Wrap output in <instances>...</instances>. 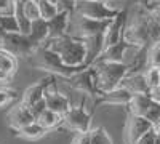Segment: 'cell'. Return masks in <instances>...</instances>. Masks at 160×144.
<instances>
[{"label": "cell", "instance_id": "obj_1", "mask_svg": "<svg viewBox=\"0 0 160 144\" xmlns=\"http://www.w3.org/2000/svg\"><path fill=\"white\" fill-rule=\"evenodd\" d=\"M45 47H48L53 51H56L66 66L83 69L85 58H87V50H85V43H83L82 38L74 37V35L50 38V40L45 42Z\"/></svg>", "mask_w": 160, "mask_h": 144}, {"label": "cell", "instance_id": "obj_2", "mask_svg": "<svg viewBox=\"0 0 160 144\" xmlns=\"http://www.w3.org/2000/svg\"><path fill=\"white\" fill-rule=\"evenodd\" d=\"M91 67L95 71V82H96L98 96L102 93H108L111 90L118 88L122 80L128 74V64L127 62L96 61Z\"/></svg>", "mask_w": 160, "mask_h": 144}, {"label": "cell", "instance_id": "obj_3", "mask_svg": "<svg viewBox=\"0 0 160 144\" xmlns=\"http://www.w3.org/2000/svg\"><path fill=\"white\" fill-rule=\"evenodd\" d=\"M31 59L34 61L35 67L48 71L51 75H56L58 78H62V80L72 77L75 72L82 71V67H69V66H66V64L62 62V59H61V56L56 53V51L50 50L45 45L38 47Z\"/></svg>", "mask_w": 160, "mask_h": 144}, {"label": "cell", "instance_id": "obj_4", "mask_svg": "<svg viewBox=\"0 0 160 144\" xmlns=\"http://www.w3.org/2000/svg\"><path fill=\"white\" fill-rule=\"evenodd\" d=\"M118 11H120V8L112 7L106 2H98V0H77L74 15L98 19V21H108V19H114L118 15Z\"/></svg>", "mask_w": 160, "mask_h": 144}, {"label": "cell", "instance_id": "obj_5", "mask_svg": "<svg viewBox=\"0 0 160 144\" xmlns=\"http://www.w3.org/2000/svg\"><path fill=\"white\" fill-rule=\"evenodd\" d=\"M2 48L8 50L16 58H29L31 59L37 51L38 45L31 40L29 35L18 32V34H7L5 40L2 43Z\"/></svg>", "mask_w": 160, "mask_h": 144}, {"label": "cell", "instance_id": "obj_6", "mask_svg": "<svg viewBox=\"0 0 160 144\" xmlns=\"http://www.w3.org/2000/svg\"><path fill=\"white\" fill-rule=\"evenodd\" d=\"M91 117H93V112H87V109L83 106V99H82V102L78 106H72L62 119H64V123L69 128H72L78 135H82V133L90 132Z\"/></svg>", "mask_w": 160, "mask_h": 144}, {"label": "cell", "instance_id": "obj_7", "mask_svg": "<svg viewBox=\"0 0 160 144\" xmlns=\"http://www.w3.org/2000/svg\"><path fill=\"white\" fill-rule=\"evenodd\" d=\"M59 82L68 83V85H69L71 88H74V90L83 91V93L88 95V96H93V98L98 96L96 82H95V71H93V67L78 71V72H75L72 77L66 78V80L59 78Z\"/></svg>", "mask_w": 160, "mask_h": 144}, {"label": "cell", "instance_id": "obj_8", "mask_svg": "<svg viewBox=\"0 0 160 144\" xmlns=\"http://www.w3.org/2000/svg\"><path fill=\"white\" fill-rule=\"evenodd\" d=\"M75 18V29L77 32L74 34V37L78 38H85V37H91V35H98V34H106L109 29V26L112 22V19L108 21H98V19H91V18H85V16H78L74 15Z\"/></svg>", "mask_w": 160, "mask_h": 144}, {"label": "cell", "instance_id": "obj_9", "mask_svg": "<svg viewBox=\"0 0 160 144\" xmlns=\"http://www.w3.org/2000/svg\"><path fill=\"white\" fill-rule=\"evenodd\" d=\"M128 19H130V8H128V7L120 8L118 15L112 19L108 32H106V48L111 47V45L118 43V42L123 38L127 24H128Z\"/></svg>", "mask_w": 160, "mask_h": 144}, {"label": "cell", "instance_id": "obj_10", "mask_svg": "<svg viewBox=\"0 0 160 144\" xmlns=\"http://www.w3.org/2000/svg\"><path fill=\"white\" fill-rule=\"evenodd\" d=\"M154 125L146 120L144 117L139 115H128L127 120V128H125V136H127V144H136L146 133L151 132Z\"/></svg>", "mask_w": 160, "mask_h": 144}, {"label": "cell", "instance_id": "obj_11", "mask_svg": "<svg viewBox=\"0 0 160 144\" xmlns=\"http://www.w3.org/2000/svg\"><path fill=\"white\" fill-rule=\"evenodd\" d=\"M82 40H83L85 50H87V58H85L83 69H88L99 59V56L102 55V51L106 50V34L85 37V38H82Z\"/></svg>", "mask_w": 160, "mask_h": 144}, {"label": "cell", "instance_id": "obj_12", "mask_svg": "<svg viewBox=\"0 0 160 144\" xmlns=\"http://www.w3.org/2000/svg\"><path fill=\"white\" fill-rule=\"evenodd\" d=\"M71 19H72V13H69V11H59L55 18H51L48 21L50 38H59L64 35H69Z\"/></svg>", "mask_w": 160, "mask_h": 144}, {"label": "cell", "instance_id": "obj_13", "mask_svg": "<svg viewBox=\"0 0 160 144\" xmlns=\"http://www.w3.org/2000/svg\"><path fill=\"white\" fill-rule=\"evenodd\" d=\"M18 71V58L0 47V83L10 82Z\"/></svg>", "mask_w": 160, "mask_h": 144}, {"label": "cell", "instance_id": "obj_14", "mask_svg": "<svg viewBox=\"0 0 160 144\" xmlns=\"http://www.w3.org/2000/svg\"><path fill=\"white\" fill-rule=\"evenodd\" d=\"M32 122H35V117L32 115L31 109L26 106V104H22V102L19 104V106L13 107L11 112L8 114V123H10V127L15 130V132H19L22 127L29 125Z\"/></svg>", "mask_w": 160, "mask_h": 144}, {"label": "cell", "instance_id": "obj_15", "mask_svg": "<svg viewBox=\"0 0 160 144\" xmlns=\"http://www.w3.org/2000/svg\"><path fill=\"white\" fill-rule=\"evenodd\" d=\"M131 48H136L133 43L127 42L125 40V37L120 40L118 43L115 45H111L108 47L104 51H102V55L99 56L98 61H106V62H125V53H127V50H131Z\"/></svg>", "mask_w": 160, "mask_h": 144}, {"label": "cell", "instance_id": "obj_16", "mask_svg": "<svg viewBox=\"0 0 160 144\" xmlns=\"http://www.w3.org/2000/svg\"><path fill=\"white\" fill-rule=\"evenodd\" d=\"M133 95L130 93L128 90H125L123 87H118L115 90H111L108 93H102L99 96H96V102L95 107L98 104H118V106H128V102L131 101Z\"/></svg>", "mask_w": 160, "mask_h": 144}, {"label": "cell", "instance_id": "obj_17", "mask_svg": "<svg viewBox=\"0 0 160 144\" xmlns=\"http://www.w3.org/2000/svg\"><path fill=\"white\" fill-rule=\"evenodd\" d=\"M50 80H51V74H48L40 82H37L32 87H29L28 90H26V93L22 95V104H26L28 107H31V106H34L35 102L45 99V90H47Z\"/></svg>", "mask_w": 160, "mask_h": 144}, {"label": "cell", "instance_id": "obj_18", "mask_svg": "<svg viewBox=\"0 0 160 144\" xmlns=\"http://www.w3.org/2000/svg\"><path fill=\"white\" fill-rule=\"evenodd\" d=\"M120 87H123L128 90L131 95H138V93H148L149 85L146 82V75L144 74H127V77L122 80Z\"/></svg>", "mask_w": 160, "mask_h": 144}, {"label": "cell", "instance_id": "obj_19", "mask_svg": "<svg viewBox=\"0 0 160 144\" xmlns=\"http://www.w3.org/2000/svg\"><path fill=\"white\" fill-rule=\"evenodd\" d=\"M29 37L34 43H37L38 47L45 45V42L50 38V29H48V21L45 19H35L32 21V26H31V32H29Z\"/></svg>", "mask_w": 160, "mask_h": 144}, {"label": "cell", "instance_id": "obj_20", "mask_svg": "<svg viewBox=\"0 0 160 144\" xmlns=\"http://www.w3.org/2000/svg\"><path fill=\"white\" fill-rule=\"evenodd\" d=\"M152 104V99L149 98L148 93H138V95H133L131 101L128 102V114L131 115H139L144 117V114L148 112L149 106Z\"/></svg>", "mask_w": 160, "mask_h": 144}, {"label": "cell", "instance_id": "obj_21", "mask_svg": "<svg viewBox=\"0 0 160 144\" xmlns=\"http://www.w3.org/2000/svg\"><path fill=\"white\" fill-rule=\"evenodd\" d=\"M37 122L48 132V130H53V128L59 127V125L64 122V119H62V115H59V114H56V112L47 109V111H43L42 114H40V117L37 119Z\"/></svg>", "mask_w": 160, "mask_h": 144}, {"label": "cell", "instance_id": "obj_22", "mask_svg": "<svg viewBox=\"0 0 160 144\" xmlns=\"http://www.w3.org/2000/svg\"><path fill=\"white\" fill-rule=\"evenodd\" d=\"M16 133H18L19 136L26 138V139H37V138H42V136L47 133V130L35 120V122H32V123H29V125L22 127L19 132H16Z\"/></svg>", "mask_w": 160, "mask_h": 144}, {"label": "cell", "instance_id": "obj_23", "mask_svg": "<svg viewBox=\"0 0 160 144\" xmlns=\"http://www.w3.org/2000/svg\"><path fill=\"white\" fill-rule=\"evenodd\" d=\"M38 8H40V16H42V19H45V21H50L51 18H55L59 13L58 5L53 2V0H40Z\"/></svg>", "mask_w": 160, "mask_h": 144}, {"label": "cell", "instance_id": "obj_24", "mask_svg": "<svg viewBox=\"0 0 160 144\" xmlns=\"http://www.w3.org/2000/svg\"><path fill=\"white\" fill-rule=\"evenodd\" d=\"M90 139H91V144H112L109 133L106 132L102 127L90 130Z\"/></svg>", "mask_w": 160, "mask_h": 144}, {"label": "cell", "instance_id": "obj_25", "mask_svg": "<svg viewBox=\"0 0 160 144\" xmlns=\"http://www.w3.org/2000/svg\"><path fill=\"white\" fill-rule=\"evenodd\" d=\"M0 26L3 27V31H5L7 34H18V32H19L18 19L15 18V15H10V16H0Z\"/></svg>", "mask_w": 160, "mask_h": 144}, {"label": "cell", "instance_id": "obj_26", "mask_svg": "<svg viewBox=\"0 0 160 144\" xmlns=\"http://www.w3.org/2000/svg\"><path fill=\"white\" fill-rule=\"evenodd\" d=\"M24 15L28 19L35 21L40 19V8H38V2H29V0H24Z\"/></svg>", "mask_w": 160, "mask_h": 144}, {"label": "cell", "instance_id": "obj_27", "mask_svg": "<svg viewBox=\"0 0 160 144\" xmlns=\"http://www.w3.org/2000/svg\"><path fill=\"white\" fill-rule=\"evenodd\" d=\"M144 119L149 120L154 127H157V125L160 123V104H158V102H154V101H152V104L149 106L148 112L144 114Z\"/></svg>", "mask_w": 160, "mask_h": 144}, {"label": "cell", "instance_id": "obj_28", "mask_svg": "<svg viewBox=\"0 0 160 144\" xmlns=\"http://www.w3.org/2000/svg\"><path fill=\"white\" fill-rule=\"evenodd\" d=\"M146 75V82H148L149 88H154V87H160V69L158 67H149L148 71L144 72Z\"/></svg>", "mask_w": 160, "mask_h": 144}, {"label": "cell", "instance_id": "obj_29", "mask_svg": "<svg viewBox=\"0 0 160 144\" xmlns=\"http://www.w3.org/2000/svg\"><path fill=\"white\" fill-rule=\"evenodd\" d=\"M149 66L160 69V42L151 45L149 48Z\"/></svg>", "mask_w": 160, "mask_h": 144}, {"label": "cell", "instance_id": "obj_30", "mask_svg": "<svg viewBox=\"0 0 160 144\" xmlns=\"http://www.w3.org/2000/svg\"><path fill=\"white\" fill-rule=\"evenodd\" d=\"M15 99H16V93L13 90L0 88V107L8 106V104H11Z\"/></svg>", "mask_w": 160, "mask_h": 144}, {"label": "cell", "instance_id": "obj_31", "mask_svg": "<svg viewBox=\"0 0 160 144\" xmlns=\"http://www.w3.org/2000/svg\"><path fill=\"white\" fill-rule=\"evenodd\" d=\"M15 15V0H0V16Z\"/></svg>", "mask_w": 160, "mask_h": 144}, {"label": "cell", "instance_id": "obj_32", "mask_svg": "<svg viewBox=\"0 0 160 144\" xmlns=\"http://www.w3.org/2000/svg\"><path fill=\"white\" fill-rule=\"evenodd\" d=\"M29 109H31L32 115L35 117V120H37L38 117H40V114H42L43 111H47V102H45V99H42V101H38V102H35L34 106H31Z\"/></svg>", "mask_w": 160, "mask_h": 144}, {"label": "cell", "instance_id": "obj_33", "mask_svg": "<svg viewBox=\"0 0 160 144\" xmlns=\"http://www.w3.org/2000/svg\"><path fill=\"white\" fill-rule=\"evenodd\" d=\"M155 135H157V130L152 128L151 132L146 133V135H144L136 144H155Z\"/></svg>", "mask_w": 160, "mask_h": 144}, {"label": "cell", "instance_id": "obj_34", "mask_svg": "<svg viewBox=\"0 0 160 144\" xmlns=\"http://www.w3.org/2000/svg\"><path fill=\"white\" fill-rule=\"evenodd\" d=\"M149 98L154 101V102H158L160 104V87H154V88H149L148 91Z\"/></svg>", "mask_w": 160, "mask_h": 144}, {"label": "cell", "instance_id": "obj_35", "mask_svg": "<svg viewBox=\"0 0 160 144\" xmlns=\"http://www.w3.org/2000/svg\"><path fill=\"white\" fill-rule=\"evenodd\" d=\"M5 37H7V32L3 31L2 26H0V47H2V43H3V40H5Z\"/></svg>", "mask_w": 160, "mask_h": 144}, {"label": "cell", "instance_id": "obj_36", "mask_svg": "<svg viewBox=\"0 0 160 144\" xmlns=\"http://www.w3.org/2000/svg\"><path fill=\"white\" fill-rule=\"evenodd\" d=\"M155 144H160V132H157L155 135Z\"/></svg>", "mask_w": 160, "mask_h": 144}, {"label": "cell", "instance_id": "obj_37", "mask_svg": "<svg viewBox=\"0 0 160 144\" xmlns=\"http://www.w3.org/2000/svg\"><path fill=\"white\" fill-rule=\"evenodd\" d=\"M98 2H106V3H109V0H98Z\"/></svg>", "mask_w": 160, "mask_h": 144}, {"label": "cell", "instance_id": "obj_38", "mask_svg": "<svg viewBox=\"0 0 160 144\" xmlns=\"http://www.w3.org/2000/svg\"><path fill=\"white\" fill-rule=\"evenodd\" d=\"M29 2H40V0H29Z\"/></svg>", "mask_w": 160, "mask_h": 144}, {"label": "cell", "instance_id": "obj_39", "mask_svg": "<svg viewBox=\"0 0 160 144\" xmlns=\"http://www.w3.org/2000/svg\"><path fill=\"white\" fill-rule=\"evenodd\" d=\"M74 144H77V142H74Z\"/></svg>", "mask_w": 160, "mask_h": 144}]
</instances>
